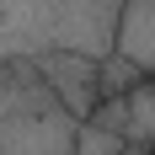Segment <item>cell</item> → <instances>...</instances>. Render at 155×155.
Here are the masks:
<instances>
[{"label":"cell","mask_w":155,"mask_h":155,"mask_svg":"<svg viewBox=\"0 0 155 155\" xmlns=\"http://www.w3.org/2000/svg\"><path fill=\"white\" fill-rule=\"evenodd\" d=\"M118 16L123 0H0V64L43 54L107 59L118 43Z\"/></svg>","instance_id":"6da1fadb"},{"label":"cell","mask_w":155,"mask_h":155,"mask_svg":"<svg viewBox=\"0 0 155 155\" xmlns=\"http://www.w3.org/2000/svg\"><path fill=\"white\" fill-rule=\"evenodd\" d=\"M75 128L32 59L0 64V155H75Z\"/></svg>","instance_id":"7a4b0ae2"},{"label":"cell","mask_w":155,"mask_h":155,"mask_svg":"<svg viewBox=\"0 0 155 155\" xmlns=\"http://www.w3.org/2000/svg\"><path fill=\"white\" fill-rule=\"evenodd\" d=\"M38 64V75L48 80V91L64 102V112L75 118V123H86L96 112V102H102V86H96V64L102 59H86V54H43Z\"/></svg>","instance_id":"3957f363"},{"label":"cell","mask_w":155,"mask_h":155,"mask_svg":"<svg viewBox=\"0 0 155 155\" xmlns=\"http://www.w3.org/2000/svg\"><path fill=\"white\" fill-rule=\"evenodd\" d=\"M112 54H123L139 75H155V0H123Z\"/></svg>","instance_id":"277c9868"},{"label":"cell","mask_w":155,"mask_h":155,"mask_svg":"<svg viewBox=\"0 0 155 155\" xmlns=\"http://www.w3.org/2000/svg\"><path fill=\"white\" fill-rule=\"evenodd\" d=\"M123 102H128V134H123L128 150L150 155V150H155V75H144Z\"/></svg>","instance_id":"5b68a950"},{"label":"cell","mask_w":155,"mask_h":155,"mask_svg":"<svg viewBox=\"0 0 155 155\" xmlns=\"http://www.w3.org/2000/svg\"><path fill=\"white\" fill-rule=\"evenodd\" d=\"M139 80H144V75L123 59V54H107V59L96 64V86H102V96H128Z\"/></svg>","instance_id":"8992f818"},{"label":"cell","mask_w":155,"mask_h":155,"mask_svg":"<svg viewBox=\"0 0 155 155\" xmlns=\"http://www.w3.org/2000/svg\"><path fill=\"white\" fill-rule=\"evenodd\" d=\"M75 155H128V139L86 118V123L75 128Z\"/></svg>","instance_id":"52a82bcc"},{"label":"cell","mask_w":155,"mask_h":155,"mask_svg":"<svg viewBox=\"0 0 155 155\" xmlns=\"http://www.w3.org/2000/svg\"><path fill=\"white\" fill-rule=\"evenodd\" d=\"M91 123L112 128V134H128V102H123V96H102L96 112H91Z\"/></svg>","instance_id":"ba28073f"}]
</instances>
